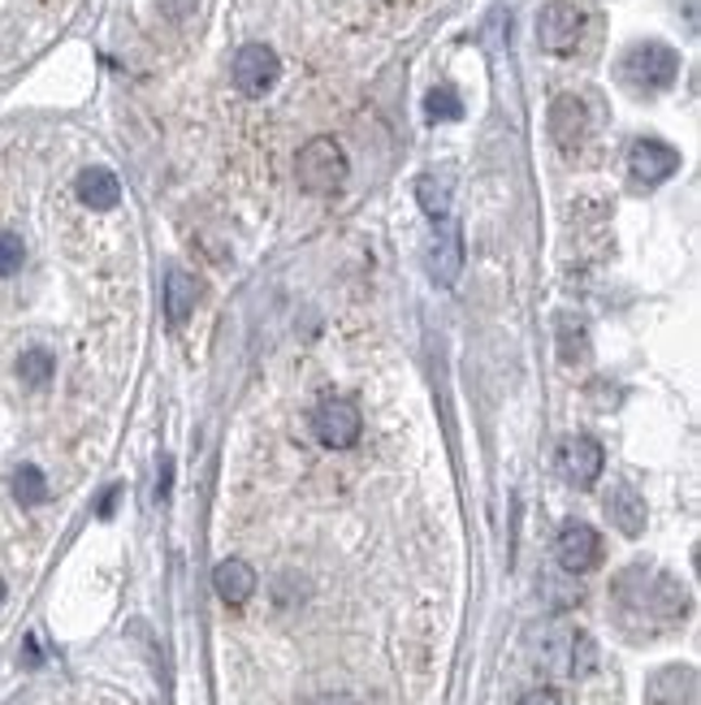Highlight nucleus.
Returning <instances> with one entry per match:
<instances>
[{
    "mask_svg": "<svg viewBox=\"0 0 701 705\" xmlns=\"http://www.w3.org/2000/svg\"><path fill=\"white\" fill-rule=\"evenodd\" d=\"M212 589H216V597H221L225 606H243V602L256 593V571H252V563H243V559H225V563H216V571H212Z\"/></svg>",
    "mask_w": 701,
    "mask_h": 705,
    "instance_id": "4468645a",
    "label": "nucleus"
},
{
    "mask_svg": "<svg viewBox=\"0 0 701 705\" xmlns=\"http://www.w3.org/2000/svg\"><path fill=\"white\" fill-rule=\"evenodd\" d=\"M347 152L343 143L321 135V139H308L299 147V160H294V178L308 195H334L343 182H347Z\"/></svg>",
    "mask_w": 701,
    "mask_h": 705,
    "instance_id": "7ed1b4c3",
    "label": "nucleus"
},
{
    "mask_svg": "<svg viewBox=\"0 0 701 705\" xmlns=\"http://www.w3.org/2000/svg\"><path fill=\"white\" fill-rule=\"evenodd\" d=\"M602 468H607V450H602V441H593V437H585V433L563 437L559 472H563V481H567V485L589 490V485H598Z\"/></svg>",
    "mask_w": 701,
    "mask_h": 705,
    "instance_id": "1a4fd4ad",
    "label": "nucleus"
},
{
    "mask_svg": "<svg viewBox=\"0 0 701 705\" xmlns=\"http://www.w3.org/2000/svg\"><path fill=\"white\" fill-rule=\"evenodd\" d=\"M611 597H615V615H620V624L628 633H667L689 615L685 584L676 575H667V571H654V567L641 563L615 575Z\"/></svg>",
    "mask_w": 701,
    "mask_h": 705,
    "instance_id": "f257e3e1",
    "label": "nucleus"
},
{
    "mask_svg": "<svg viewBox=\"0 0 701 705\" xmlns=\"http://www.w3.org/2000/svg\"><path fill=\"white\" fill-rule=\"evenodd\" d=\"M520 705H563V697L555 689H528V693L520 697Z\"/></svg>",
    "mask_w": 701,
    "mask_h": 705,
    "instance_id": "5701e85b",
    "label": "nucleus"
},
{
    "mask_svg": "<svg viewBox=\"0 0 701 705\" xmlns=\"http://www.w3.org/2000/svg\"><path fill=\"white\" fill-rule=\"evenodd\" d=\"M429 278L437 286H455L459 278V269H464V234L455 230V225H446L437 238H433V247H429Z\"/></svg>",
    "mask_w": 701,
    "mask_h": 705,
    "instance_id": "f8f14e48",
    "label": "nucleus"
},
{
    "mask_svg": "<svg viewBox=\"0 0 701 705\" xmlns=\"http://www.w3.org/2000/svg\"><path fill=\"white\" fill-rule=\"evenodd\" d=\"M278 74H281V61L269 44H243V48L234 53V66H230L234 87H238L247 100L269 96V91H274V82H278Z\"/></svg>",
    "mask_w": 701,
    "mask_h": 705,
    "instance_id": "39448f33",
    "label": "nucleus"
},
{
    "mask_svg": "<svg viewBox=\"0 0 701 705\" xmlns=\"http://www.w3.org/2000/svg\"><path fill=\"white\" fill-rule=\"evenodd\" d=\"M196 303H200L196 278L182 273V269H169V273H165V316H169L174 325H187L191 312H196Z\"/></svg>",
    "mask_w": 701,
    "mask_h": 705,
    "instance_id": "dca6fc26",
    "label": "nucleus"
},
{
    "mask_svg": "<svg viewBox=\"0 0 701 705\" xmlns=\"http://www.w3.org/2000/svg\"><path fill=\"white\" fill-rule=\"evenodd\" d=\"M74 195H78L87 209L109 212V209H118V200H122V182H118V174H113V169L91 165V169H82V174H78Z\"/></svg>",
    "mask_w": 701,
    "mask_h": 705,
    "instance_id": "ddd939ff",
    "label": "nucleus"
},
{
    "mask_svg": "<svg viewBox=\"0 0 701 705\" xmlns=\"http://www.w3.org/2000/svg\"><path fill=\"white\" fill-rule=\"evenodd\" d=\"M308 705H364V702L350 697V693H321V697H312Z\"/></svg>",
    "mask_w": 701,
    "mask_h": 705,
    "instance_id": "b1692460",
    "label": "nucleus"
},
{
    "mask_svg": "<svg viewBox=\"0 0 701 705\" xmlns=\"http://www.w3.org/2000/svg\"><path fill=\"white\" fill-rule=\"evenodd\" d=\"M620 78L641 96H658L680 78V53L671 44H663V40L632 44L624 53V61H620Z\"/></svg>",
    "mask_w": 701,
    "mask_h": 705,
    "instance_id": "f03ea898",
    "label": "nucleus"
},
{
    "mask_svg": "<svg viewBox=\"0 0 701 705\" xmlns=\"http://www.w3.org/2000/svg\"><path fill=\"white\" fill-rule=\"evenodd\" d=\"M424 113H429V122H459L464 118V100H459L455 87H433L424 96Z\"/></svg>",
    "mask_w": 701,
    "mask_h": 705,
    "instance_id": "a211bd4d",
    "label": "nucleus"
},
{
    "mask_svg": "<svg viewBox=\"0 0 701 705\" xmlns=\"http://www.w3.org/2000/svg\"><path fill=\"white\" fill-rule=\"evenodd\" d=\"M26 260V243L13 230H0V278H13Z\"/></svg>",
    "mask_w": 701,
    "mask_h": 705,
    "instance_id": "4be33fe9",
    "label": "nucleus"
},
{
    "mask_svg": "<svg viewBox=\"0 0 701 705\" xmlns=\"http://www.w3.org/2000/svg\"><path fill=\"white\" fill-rule=\"evenodd\" d=\"M555 559L567 575H585L602 563V537L593 524L585 519H567L559 528V541H555Z\"/></svg>",
    "mask_w": 701,
    "mask_h": 705,
    "instance_id": "0eeeda50",
    "label": "nucleus"
},
{
    "mask_svg": "<svg viewBox=\"0 0 701 705\" xmlns=\"http://www.w3.org/2000/svg\"><path fill=\"white\" fill-rule=\"evenodd\" d=\"M593 135V118H589V104L576 96V91H563L550 104V139L563 156H576Z\"/></svg>",
    "mask_w": 701,
    "mask_h": 705,
    "instance_id": "423d86ee",
    "label": "nucleus"
},
{
    "mask_svg": "<svg viewBox=\"0 0 701 705\" xmlns=\"http://www.w3.org/2000/svg\"><path fill=\"white\" fill-rule=\"evenodd\" d=\"M13 497H18L22 506H40V502L48 497V481H44V472H40L35 463H22V468L13 472Z\"/></svg>",
    "mask_w": 701,
    "mask_h": 705,
    "instance_id": "6ab92c4d",
    "label": "nucleus"
},
{
    "mask_svg": "<svg viewBox=\"0 0 701 705\" xmlns=\"http://www.w3.org/2000/svg\"><path fill=\"white\" fill-rule=\"evenodd\" d=\"M0 602H4V580H0Z\"/></svg>",
    "mask_w": 701,
    "mask_h": 705,
    "instance_id": "393cba45",
    "label": "nucleus"
},
{
    "mask_svg": "<svg viewBox=\"0 0 701 705\" xmlns=\"http://www.w3.org/2000/svg\"><path fill=\"white\" fill-rule=\"evenodd\" d=\"M53 355L44 351V347H26V351L18 355V381L22 385H31V390H40V385H48L53 381Z\"/></svg>",
    "mask_w": 701,
    "mask_h": 705,
    "instance_id": "f3484780",
    "label": "nucleus"
},
{
    "mask_svg": "<svg viewBox=\"0 0 701 705\" xmlns=\"http://www.w3.org/2000/svg\"><path fill=\"white\" fill-rule=\"evenodd\" d=\"M359 428H364V416L359 407L347 403V399H325L316 412H312V433L321 446L330 450H350L359 441Z\"/></svg>",
    "mask_w": 701,
    "mask_h": 705,
    "instance_id": "6e6552de",
    "label": "nucleus"
},
{
    "mask_svg": "<svg viewBox=\"0 0 701 705\" xmlns=\"http://www.w3.org/2000/svg\"><path fill=\"white\" fill-rule=\"evenodd\" d=\"M585 26H589V9L580 0H550L542 9V22H537V40L546 53L555 57H571L585 40Z\"/></svg>",
    "mask_w": 701,
    "mask_h": 705,
    "instance_id": "20e7f679",
    "label": "nucleus"
},
{
    "mask_svg": "<svg viewBox=\"0 0 701 705\" xmlns=\"http://www.w3.org/2000/svg\"><path fill=\"white\" fill-rule=\"evenodd\" d=\"M645 705H698V667H663L645 684Z\"/></svg>",
    "mask_w": 701,
    "mask_h": 705,
    "instance_id": "9b49d317",
    "label": "nucleus"
},
{
    "mask_svg": "<svg viewBox=\"0 0 701 705\" xmlns=\"http://www.w3.org/2000/svg\"><path fill=\"white\" fill-rule=\"evenodd\" d=\"M416 200H421V209L433 216V221H446V212H450V195H446V182H437L433 174H424L421 182H416Z\"/></svg>",
    "mask_w": 701,
    "mask_h": 705,
    "instance_id": "aec40b11",
    "label": "nucleus"
},
{
    "mask_svg": "<svg viewBox=\"0 0 701 705\" xmlns=\"http://www.w3.org/2000/svg\"><path fill=\"white\" fill-rule=\"evenodd\" d=\"M559 351H563L567 363H576V359H585V355H589V338H585V325H580V321L559 316Z\"/></svg>",
    "mask_w": 701,
    "mask_h": 705,
    "instance_id": "412c9836",
    "label": "nucleus"
},
{
    "mask_svg": "<svg viewBox=\"0 0 701 705\" xmlns=\"http://www.w3.org/2000/svg\"><path fill=\"white\" fill-rule=\"evenodd\" d=\"M680 169V152L663 139H636L628 147V174L641 187H663L667 178H676Z\"/></svg>",
    "mask_w": 701,
    "mask_h": 705,
    "instance_id": "9d476101",
    "label": "nucleus"
},
{
    "mask_svg": "<svg viewBox=\"0 0 701 705\" xmlns=\"http://www.w3.org/2000/svg\"><path fill=\"white\" fill-rule=\"evenodd\" d=\"M607 515L615 519V528H620L624 537H641V528H645V497L620 481V485H611V494H607Z\"/></svg>",
    "mask_w": 701,
    "mask_h": 705,
    "instance_id": "2eb2a0df",
    "label": "nucleus"
}]
</instances>
